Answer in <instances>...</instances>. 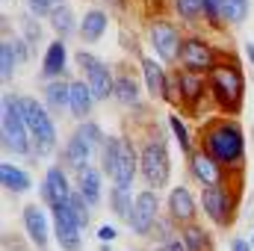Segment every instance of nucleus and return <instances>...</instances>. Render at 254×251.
<instances>
[{
	"mask_svg": "<svg viewBox=\"0 0 254 251\" xmlns=\"http://www.w3.org/2000/svg\"><path fill=\"white\" fill-rule=\"evenodd\" d=\"M201 145L204 151L222 166V169H243V160H246V133L240 122L234 119H210L201 127Z\"/></svg>",
	"mask_w": 254,
	"mask_h": 251,
	"instance_id": "obj_1",
	"label": "nucleus"
},
{
	"mask_svg": "<svg viewBox=\"0 0 254 251\" xmlns=\"http://www.w3.org/2000/svg\"><path fill=\"white\" fill-rule=\"evenodd\" d=\"M207 92L216 98V104L228 113V116H237L243 110V101H246V80H243V71L237 60H228V63H219L210 74H207Z\"/></svg>",
	"mask_w": 254,
	"mask_h": 251,
	"instance_id": "obj_2",
	"label": "nucleus"
},
{
	"mask_svg": "<svg viewBox=\"0 0 254 251\" xmlns=\"http://www.w3.org/2000/svg\"><path fill=\"white\" fill-rule=\"evenodd\" d=\"M21 113H24L27 130L33 136V160L30 163H36V157H48L57 148V125H54L48 107L30 95H21Z\"/></svg>",
	"mask_w": 254,
	"mask_h": 251,
	"instance_id": "obj_3",
	"label": "nucleus"
},
{
	"mask_svg": "<svg viewBox=\"0 0 254 251\" xmlns=\"http://www.w3.org/2000/svg\"><path fill=\"white\" fill-rule=\"evenodd\" d=\"M0 133H3V148L12 154H30L33 157V136L27 130L24 113H21V98L18 95H3V119H0Z\"/></svg>",
	"mask_w": 254,
	"mask_h": 251,
	"instance_id": "obj_4",
	"label": "nucleus"
},
{
	"mask_svg": "<svg viewBox=\"0 0 254 251\" xmlns=\"http://www.w3.org/2000/svg\"><path fill=\"white\" fill-rule=\"evenodd\" d=\"M139 172H142L145 184L154 192L169 184L172 160H169V151H166V139H151V142L142 145V151H139Z\"/></svg>",
	"mask_w": 254,
	"mask_h": 251,
	"instance_id": "obj_5",
	"label": "nucleus"
},
{
	"mask_svg": "<svg viewBox=\"0 0 254 251\" xmlns=\"http://www.w3.org/2000/svg\"><path fill=\"white\" fill-rule=\"evenodd\" d=\"M201 207L207 213V219L219 228H228L237 216V207H240V187L231 189L228 187H210L201 192Z\"/></svg>",
	"mask_w": 254,
	"mask_h": 251,
	"instance_id": "obj_6",
	"label": "nucleus"
},
{
	"mask_svg": "<svg viewBox=\"0 0 254 251\" xmlns=\"http://www.w3.org/2000/svg\"><path fill=\"white\" fill-rule=\"evenodd\" d=\"M77 65L86 71V83H89L95 101H107V98L116 95V77H113L110 65L104 63V60H98V57L80 51V54H77Z\"/></svg>",
	"mask_w": 254,
	"mask_h": 251,
	"instance_id": "obj_7",
	"label": "nucleus"
},
{
	"mask_svg": "<svg viewBox=\"0 0 254 251\" xmlns=\"http://www.w3.org/2000/svg\"><path fill=\"white\" fill-rule=\"evenodd\" d=\"M216 65H219L216 51L210 48L207 39H201V36H187V39H184V45H181V68H184V71L210 74Z\"/></svg>",
	"mask_w": 254,
	"mask_h": 251,
	"instance_id": "obj_8",
	"label": "nucleus"
},
{
	"mask_svg": "<svg viewBox=\"0 0 254 251\" xmlns=\"http://www.w3.org/2000/svg\"><path fill=\"white\" fill-rule=\"evenodd\" d=\"M148 39H151V45H154V54H157L163 63L181 60L184 36H181V30H178L172 21H154V24L148 27Z\"/></svg>",
	"mask_w": 254,
	"mask_h": 251,
	"instance_id": "obj_9",
	"label": "nucleus"
},
{
	"mask_svg": "<svg viewBox=\"0 0 254 251\" xmlns=\"http://www.w3.org/2000/svg\"><path fill=\"white\" fill-rule=\"evenodd\" d=\"M160 219V201H157V192L154 189H142L136 195V207H133V219H130V228L136 237H148L154 234V225Z\"/></svg>",
	"mask_w": 254,
	"mask_h": 251,
	"instance_id": "obj_10",
	"label": "nucleus"
},
{
	"mask_svg": "<svg viewBox=\"0 0 254 251\" xmlns=\"http://www.w3.org/2000/svg\"><path fill=\"white\" fill-rule=\"evenodd\" d=\"M51 213H54V228H57V240H60V249L65 251H80L83 249V228H80V222L74 219V213H71V207L68 204H60V207H51Z\"/></svg>",
	"mask_w": 254,
	"mask_h": 251,
	"instance_id": "obj_11",
	"label": "nucleus"
},
{
	"mask_svg": "<svg viewBox=\"0 0 254 251\" xmlns=\"http://www.w3.org/2000/svg\"><path fill=\"white\" fill-rule=\"evenodd\" d=\"M190 172L198 184H204V189L225 187V178H228V169H222L204 148H198V151L190 154Z\"/></svg>",
	"mask_w": 254,
	"mask_h": 251,
	"instance_id": "obj_12",
	"label": "nucleus"
},
{
	"mask_svg": "<svg viewBox=\"0 0 254 251\" xmlns=\"http://www.w3.org/2000/svg\"><path fill=\"white\" fill-rule=\"evenodd\" d=\"M172 86L178 89V104H184L187 110H198V101L204 98L207 92V80L204 74H192V71H175V80Z\"/></svg>",
	"mask_w": 254,
	"mask_h": 251,
	"instance_id": "obj_13",
	"label": "nucleus"
},
{
	"mask_svg": "<svg viewBox=\"0 0 254 251\" xmlns=\"http://www.w3.org/2000/svg\"><path fill=\"white\" fill-rule=\"evenodd\" d=\"M21 219H24V231H27L30 243H33L39 251H45V249H48V240H51L45 210H42L39 204H27V207H24V213H21Z\"/></svg>",
	"mask_w": 254,
	"mask_h": 251,
	"instance_id": "obj_14",
	"label": "nucleus"
},
{
	"mask_svg": "<svg viewBox=\"0 0 254 251\" xmlns=\"http://www.w3.org/2000/svg\"><path fill=\"white\" fill-rule=\"evenodd\" d=\"M142 74H145V86H148L151 98H160V101H172V104H175V95H172V80L166 77L163 65L154 63L151 57H142Z\"/></svg>",
	"mask_w": 254,
	"mask_h": 251,
	"instance_id": "obj_15",
	"label": "nucleus"
},
{
	"mask_svg": "<svg viewBox=\"0 0 254 251\" xmlns=\"http://www.w3.org/2000/svg\"><path fill=\"white\" fill-rule=\"evenodd\" d=\"M136 169H139V151L133 148V142L122 136V148H119V163H116V187L130 189L133 187V178H136Z\"/></svg>",
	"mask_w": 254,
	"mask_h": 251,
	"instance_id": "obj_16",
	"label": "nucleus"
},
{
	"mask_svg": "<svg viewBox=\"0 0 254 251\" xmlns=\"http://www.w3.org/2000/svg\"><path fill=\"white\" fill-rule=\"evenodd\" d=\"M42 198H45V204H51V207L68 204V198H71V187H68L65 169H60V166H51V169H48L45 184H42Z\"/></svg>",
	"mask_w": 254,
	"mask_h": 251,
	"instance_id": "obj_17",
	"label": "nucleus"
},
{
	"mask_svg": "<svg viewBox=\"0 0 254 251\" xmlns=\"http://www.w3.org/2000/svg\"><path fill=\"white\" fill-rule=\"evenodd\" d=\"M195 213H198V201L192 198V192L187 187H175L169 192V216L178 225H192Z\"/></svg>",
	"mask_w": 254,
	"mask_h": 251,
	"instance_id": "obj_18",
	"label": "nucleus"
},
{
	"mask_svg": "<svg viewBox=\"0 0 254 251\" xmlns=\"http://www.w3.org/2000/svg\"><path fill=\"white\" fill-rule=\"evenodd\" d=\"M92 145L80 136V133H71V139L65 142V151H63V160L68 169H74V172H83L86 166H89V160H92Z\"/></svg>",
	"mask_w": 254,
	"mask_h": 251,
	"instance_id": "obj_19",
	"label": "nucleus"
},
{
	"mask_svg": "<svg viewBox=\"0 0 254 251\" xmlns=\"http://www.w3.org/2000/svg\"><path fill=\"white\" fill-rule=\"evenodd\" d=\"M65 63H68V48H65L63 39L51 42L48 51H45V60H42V77L51 80H63V71H65Z\"/></svg>",
	"mask_w": 254,
	"mask_h": 251,
	"instance_id": "obj_20",
	"label": "nucleus"
},
{
	"mask_svg": "<svg viewBox=\"0 0 254 251\" xmlns=\"http://www.w3.org/2000/svg\"><path fill=\"white\" fill-rule=\"evenodd\" d=\"M107 27H110V15L104 9H89L83 15V21H80V39L86 45H95V42H101V36L107 33Z\"/></svg>",
	"mask_w": 254,
	"mask_h": 251,
	"instance_id": "obj_21",
	"label": "nucleus"
},
{
	"mask_svg": "<svg viewBox=\"0 0 254 251\" xmlns=\"http://www.w3.org/2000/svg\"><path fill=\"white\" fill-rule=\"evenodd\" d=\"M101 169H95V166H86L83 172H77V192L92 204V207H98L101 204Z\"/></svg>",
	"mask_w": 254,
	"mask_h": 251,
	"instance_id": "obj_22",
	"label": "nucleus"
},
{
	"mask_svg": "<svg viewBox=\"0 0 254 251\" xmlns=\"http://www.w3.org/2000/svg\"><path fill=\"white\" fill-rule=\"evenodd\" d=\"M92 104H95V95H92L89 83L74 80V83H71V101H68L71 116H74V119H86V116L92 113Z\"/></svg>",
	"mask_w": 254,
	"mask_h": 251,
	"instance_id": "obj_23",
	"label": "nucleus"
},
{
	"mask_svg": "<svg viewBox=\"0 0 254 251\" xmlns=\"http://www.w3.org/2000/svg\"><path fill=\"white\" fill-rule=\"evenodd\" d=\"M0 184H3L6 192H12V195H21V192H27V189L33 187L30 175H27L24 169L12 166V163H3V166H0Z\"/></svg>",
	"mask_w": 254,
	"mask_h": 251,
	"instance_id": "obj_24",
	"label": "nucleus"
},
{
	"mask_svg": "<svg viewBox=\"0 0 254 251\" xmlns=\"http://www.w3.org/2000/svg\"><path fill=\"white\" fill-rule=\"evenodd\" d=\"M181 240H184L187 251H213V240H210V234H207L201 225H195V222L181 228Z\"/></svg>",
	"mask_w": 254,
	"mask_h": 251,
	"instance_id": "obj_25",
	"label": "nucleus"
},
{
	"mask_svg": "<svg viewBox=\"0 0 254 251\" xmlns=\"http://www.w3.org/2000/svg\"><path fill=\"white\" fill-rule=\"evenodd\" d=\"M110 207L119 219H125L130 225L133 219V207H136V195H130V189H122V187H113L110 189Z\"/></svg>",
	"mask_w": 254,
	"mask_h": 251,
	"instance_id": "obj_26",
	"label": "nucleus"
},
{
	"mask_svg": "<svg viewBox=\"0 0 254 251\" xmlns=\"http://www.w3.org/2000/svg\"><path fill=\"white\" fill-rule=\"evenodd\" d=\"M48 21H51V27L57 30V39H65V36H71L74 30H80L77 27V21H74V12L68 9V6H57L51 15H48Z\"/></svg>",
	"mask_w": 254,
	"mask_h": 251,
	"instance_id": "obj_27",
	"label": "nucleus"
},
{
	"mask_svg": "<svg viewBox=\"0 0 254 251\" xmlns=\"http://www.w3.org/2000/svg\"><path fill=\"white\" fill-rule=\"evenodd\" d=\"M68 101H71V83H65V80H51V83L45 86V104H48L51 110H63V107H68Z\"/></svg>",
	"mask_w": 254,
	"mask_h": 251,
	"instance_id": "obj_28",
	"label": "nucleus"
},
{
	"mask_svg": "<svg viewBox=\"0 0 254 251\" xmlns=\"http://www.w3.org/2000/svg\"><path fill=\"white\" fill-rule=\"evenodd\" d=\"M122 107H136L139 104V86H136V80L130 77V74H122V77H116V95H113Z\"/></svg>",
	"mask_w": 254,
	"mask_h": 251,
	"instance_id": "obj_29",
	"label": "nucleus"
},
{
	"mask_svg": "<svg viewBox=\"0 0 254 251\" xmlns=\"http://www.w3.org/2000/svg\"><path fill=\"white\" fill-rule=\"evenodd\" d=\"M219 9H222V21L225 24H243L249 18L252 3L249 0H219Z\"/></svg>",
	"mask_w": 254,
	"mask_h": 251,
	"instance_id": "obj_30",
	"label": "nucleus"
},
{
	"mask_svg": "<svg viewBox=\"0 0 254 251\" xmlns=\"http://www.w3.org/2000/svg\"><path fill=\"white\" fill-rule=\"evenodd\" d=\"M119 148H122V136H107V145H104V151H101V172H104L107 178L116 175Z\"/></svg>",
	"mask_w": 254,
	"mask_h": 251,
	"instance_id": "obj_31",
	"label": "nucleus"
},
{
	"mask_svg": "<svg viewBox=\"0 0 254 251\" xmlns=\"http://www.w3.org/2000/svg\"><path fill=\"white\" fill-rule=\"evenodd\" d=\"M172 6L178 9V15H181L187 24L204 21V0H172Z\"/></svg>",
	"mask_w": 254,
	"mask_h": 251,
	"instance_id": "obj_32",
	"label": "nucleus"
},
{
	"mask_svg": "<svg viewBox=\"0 0 254 251\" xmlns=\"http://www.w3.org/2000/svg\"><path fill=\"white\" fill-rule=\"evenodd\" d=\"M15 63H18V57H15L12 39H3L0 42V77L3 80H12L15 77Z\"/></svg>",
	"mask_w": 254,
	"mask_h": 251,
	"instance_id": "obj_33",
	"label": "nucleus"
},
{
	"mask_svg": "<svg viewBox=\"0 0 254 251\" xmlns=\"http://www.w3.org/2000/svg\"><path fill=\"white\" fill-rule=\"evenodd\" d=\"M74 133H80V136H83V139L95 148V151H104V145H107V133L95 125V122H83V125L77 127Z\"/></svg>",
	"mask_w": 254,
	"mask_h": 251,
	"instance_id": "obj_34",
	"label": "nucleus"
},
{
	"mask_svg": "<svg viewBox=\"0 0 254 251\" xmlns=\"http://www.w3.org/2000/svg\"><path fill=\"white\" fill-rule=\"evenodd\" d=\"M169 127H172V133L178 136V145L184 148V154L190 157L195 148H192V136H190V130H187V125H184V119H181L178 113H172V116H169Z\"/></svg>",
	"mask_w": 254,
	"mask_h": 251,
	"instance_id": "obj_35",
	"label": "nucleus"
},
{
	"mask_svg": "<svg viewBox=\"0 0 254 251\" xmlns=\"http://www.w3.org/2000/svg\"><path fill=\"white\" fill-rule=\"evenodd\" d=\"M68 207H71L74 219L80 222V228H86V225H89V216H92V213H89V207H92V204H89V201H86L80 192H71V198H68Z\"/></svg>",
	"mask_w": 254,
	"mask_h": 251,
	"instance_id": "obj_36",
	"label": "nucleus"
},
{
	"mask_svg": "<svg viewBox=\"0 0 254 251\" xmlns=\"http://www.w3.org/2000/svg\"><path fill=\"white\" fill-rule=\"evenodd\" d=\"M39 39H42V27H39L36 15H24V42H27L30 48H36Z\"/></svg>",
	"mask_w": 254,
	"mask_h": 251,
	"instance_id": "obj_37",
	"label": "nucleus"
},
{
	"mask_svg": "<svg viewBox=\"0 0 254 251\" xmlns=\"http://www.w3.org/2000/svg\"><path fill=\"white\" fill-rule=\"evenodd\" d=\"M204 21L210 27H225L222 21V9H219V0H204Z\"/></svg>",
	"mask_w": 254,
	"mask_h": 251,
	"instance_id": "obj_38",
	"label": "nucleus"
},
{
	"mask_svg": "<svg viewBox=\"0 0 254 251\" xmlns=\"http://www.w3.org/2000/svg\"><path fill=\"white\" fill-rule=\"evenodd\" d=\"M27 6H30V12H33L36 18H42V15L48 18L57 6H63V0H27Z\"/></svg>",
	"mask_w": 254,
	"mask_h": 251,
	"instance_id": "obj_39",
	"label": "nucleus"
},
{
	"mask_svg": "<svg viewBox=\"0 0 254 251\" xmlns=\"http://www.w3.org/2000/svg\"><path fill=\"white\" fill-rule=\"evenodd\" d=\"M172 225H175V219L172 216H166V219H157V225H154V234L160 237V240H172Z\"/></svg>",
	"mask_w": 254,
	"mask_h": 251,
	"instance_id": "obj_40",
	"label": "nucleus"
},
{
	"mask_svg": "<svg viewBox=\"0 0 254 251\" xmlns=\"http://www.w3.org/2000/svg\"><path fill=\"white\" fill-rule=\"evenodd\" d=\"M12 48H15V57L18 60H30V48H27L24 39H12Z\"/></svg>",
	"mask_w": 254,
	"mask_h": 251,
	"instance_id": "obj_41",
	"label": "nucleus"
},
{
	"mask_svg": "<svg viewBox=\"0 0 254 251\" xmlns=\"http://www.w3.org/2000/svg\"><path fill=\"white\" fill-rule=\"evenodd\" d=\"M116 234H119V231H116L113 225H101V228H98V240H101V243H113Z\"/></svg>",
	"mask_w": 254,
	"mask_h": 251,
	"instance_id": "obj_42",
	"label": "nucleus"
},
{
	"mask_svg": "<svg viewBox=\"0 0 254 251\" xmlns=\"http://www.w3.org/2000/svg\"><path fill=\"white\" fill-rule=\"evenodd\" d=\"M231 251H254L252 240H246V237H234V240H231Z\"/></svg>",
	"mask_w": 254,
	"mask_h": 251,
	"instance_id": "obj_43",
	"label": "nucleus"
},
{
	"mask_svg": "<svg viewBox=\"0 0 254 251\" xmlns=\"http://www.w3.org/2000/svg\"><path fill=\"white\" fill-rule=\"evenodd\" d=\"M166 251H187V246H184L181 237H172V240L166 243Z\"/></svg>",
	"mask_w": 254,
	"mask_h": 251,
	"instance_id": "obj_44",
	"label": "nucleus"
},
{
	"mask_svg": "<svg viewBox=\"0 0 254 251\" xmlns=\"http://www.w3.org/2000/svg\"><path fill=\"white\" fill-rule=\"evenodd\" d=\"M246 57H249V63L254 65V42H246Z\"/></svg>",
	"mask_w": 254,
	"mask_h": 251,
	"instance_id": "obj_45",
	"label": "nucleus"
},
{
	"mask_svg": "<svg viewBox=\"0 0 254 251\" xmlns=\"http://www.w3.org/2000/svg\"><path fill=\"white\" fill-rule=\"evenodd\" d=\"M104 3H107V6H116V9H122V6H125V0H104Z\"/></svg>",
	"mask_w": 254,
	"mask_h": 251,
	"instance_id": "obj_46",
	"label": "nucleus"
},
{
	"mask_svg": "<svg viewBox=\"0 0 254 251\" xmlns=\"http://www.w3.org/2000/svg\"><path fill=\"white\" fill-rule=\"evenodd\" d=\"M252 249H254V234H252Z\"/></svg>",
	"mask_w": 254,
	"mask_h": 251,
	"instance_id": "obj_47",
	"label": "nucleus"
}]
</instances>
